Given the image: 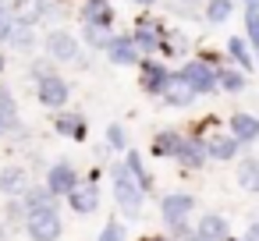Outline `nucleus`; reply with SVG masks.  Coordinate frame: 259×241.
Returning <instances> with one entry per match:
<instances>
[{
    "instance_id": "423d86ee",
    "label": "nucleus",
    "mask_w": 259,
    "mask_h": 241,
    "mask_svg": "<svg viewBox=\"0 0 259 241\" xmlns=\"http://www.w3.org/2000/svg\"><path fill=\"white\" fill-rule=\"evenodd\" d=\"M47 57L57 61V64H78V57H82L78 39H75L71 32H64V29H54V32L47 36Z\"/></svg>"
},
{
    "instance_id": "79ce46f5",
    "label": "nucleus",
    "mask_w": 259,
    "mask_h": 241,
    "mask_svg": "<svg viewBox=\"0 0 259 241\" xmlns=\"http://www.w3.org/2000/svg\"><path fill=\"white\" fill-rule=\"evenodd\" d=\"M142 241H170V237H160V234H153V237H142Z\"/></svg>"
},
{
    "instance_id": "2eb2a0df",
    "label": "nucleus",
    "mask_w": 259,
    "mask_h": 241,
    "mask_svg": "<svg viewBox=\"0 0 259 241\" xmlns=\"http://www.w3.org/2000/svg\"><path fill=\"white\" fill-rule=\"evenodd\" d=\"M29 188V170L25 167H0V195L4 199H22Z\"/></svg>"
},
{
    "instance_id": "c85d7f7f",
    "label": "nucleus",
    "mask_w": 259,
    "mask_h": 241,
    "mask_svg": "<svg viewBox=\"0 0 259 241\" xmlns=\"http://www.w3.org/2000/svg\"><path fill=\"white\" fill-rule=\"evenodd\" d=\"M82 39H85L93 50H107L110 39H114V32H110V29H96V25H82Z\"/></svg>"
},
{
    "instance_id": "f03ea898",
    "label": "nucleus",
    "mask_w": 259,
    "mask_h": 241,
    "mask_svg": "<svg viewBox=\"0 0 259 241\" xmlns=\"http://www.w3.org/2000/svg\"><path fill=\"white\" fill-rule=\"evenodd\" d=\"M25 234H29L32 241H57V237L64 234V220H61L57 206L29 213V216H25Z\"/></svg>"
},
{
    "instance_id": "c9c22d12",
    "label": "nucleus",
    "mask_w": 259,
    "mask_h": 241,
    "mask_svg": "<svg viewBox=\"0 0 259 241\" xmlns=\"http://www.w3.org/2000/svg\"><path fill=\"white\" fill-rule=\"evenodd\" d=\"M15 32V22H11V11L4 8V0H0V43H8Z\"/></svg>"
},
{
    "instance_id": "de8ad7c7",
    "label": "nucleus",
    "mask_w": 259,
    "mask_h": 241,
    "mask_svg": "<svg viewBox=\"0 0 259 241\" xmlns=\"http://www.w3.org/2000/svg\"><path fill=\"white\" fill-rule=\"evenodd\" d=\"M255 61H259V54H255Z\"/></svg>"
},
{
    "instance_id": "c03bdc74",
    "label": "nucleus",
    "mask_w": 259,
    "mask_h": 241,
    "mask_svg": "<svg viewBox=\"0 0 259 241\" xmlns=\"http://www.w3.org/2000/svg\"><path fill=\"white\" fill-rule=\"evenodd\" d=\"M181 4H188V8H195V4H202V0H181Z\"/></svg>"
},
{
    "instance_id": "393cba45",
    "label": "nucleus",
    "mask_w": 259,
    "mask_h": 241,
    "mask_svg": "<svg viewBox=\"0 0 259 241\" xmlns=\"http://www.w3.org/2000/svg\"><path fill=\"white\" fill-rule=\"evenodd\" d=\"M234 174H238V184H241L245 191H255V195H259V160H252V156L241 160Z\"/></svg>"
},
{
    "instance_id": "f257e3e1",
    "label": "nucleus",
    "mask_w": 259,
    "mask_h": 241,
    "mask_svg": "<svg viewBox=\"0 0 259 241\" xmlns=\"http://www.w3.org/2000/svg\"><path fill=\"white\" fill-rule=\"evenodd\" d=\"M110 181H114V199H117V209H121V216L135 220V216L142 213V191H139V184L128 177L124 163L110 167Z\"/></svg>"
},
{
    "instance_id": "6ab92c4d",
    "label": "nucleus",
    "mask_w": 259,
    "mask_h": 241,
    "mask_svg": "<svg viewBox=\"0 0 259 241\" xmlns=\"http://www.w3.org/2000/svg\"><path fill=\"white\" fill-rule=\"evenodd\" d=\"M238 149H241V146H238L231 135H209V138H206V156H209V160L227 163V160L238 156Z\"/></svg>"
},
{
    "instance_id": "a19ab883",
    "label": "nucleus",
    "mask_w": 259,
    "mask_h": 241,
    "mask_svg": "<svg viewBox=\"0 0 259 241\" xmlns=\"http://www.w3.org/2000/svg\"><path fill=\"white\" fill-rule=\"evenodd\" d=\"M135 4H139V8H153V4H156V0H135Z\"/></svg>"
},
{
    "instance_id": "dca6fc26",
    "label": "nucleus",
    "mask_w": 259,
    "mask_h": 241,
    "mask_svg": "<svg viewBox=\"0 0 259 241\" xmlns=\"http://www.w3.org/2000/svg\"><path fill=\"white\" fill-rule=\"evenodd\" d=\"M167 36V29H160V25H149V22H139V29L132 32V43H135V50L142 54V57H153V54H160V39Z\"/></svg>"
},
{
    "instance_id": "7c9ffc66",
    "label": "nucleus",
    "mask_w": 259,
    "mask_h": 241,
    "mask_svg": "<svg viewBox=\"0 0 259 241\" xmlns=\"http://www.w3.org/2000/svg\"><path fill=\"white\" fill-rule=\"evenodd\" d=\"M4 216H8V223L11 227H25V206H22V199H8V209H4Z\"/></svg>"
},
{
    "instance_id": "4468645a",
    "label": "nucleus",
    "mask_w": 259,
    "mask_h": 241,
    "mask_svg": "<svg viewBox=\"0 0 259 241\" xmlns=\"http://www.w3.org/2000/svg\"><path fill=\"white\" fill-rule=\"evenodd\" d=\"M82 25H96V29H114V8L110 0H82Z\"/></svg>"
},
{
    "instance_id": "aec40b11",
    "label": "nucleus",
    "mask_w": 259,
    "mask_h": 241,
    "mask_svg": "<svg viewBox=\"0 0 259 241\" xmlns=\"http://www.w3.org/2000/svg\"><path fill=\"white\" fill-rule=\"evenodd\" d=\"M124 170H128V177L139 184V191H142V195L153 188V177H149V170H146V163H142V153L128 149V153H124Z\"/></svg>"
},
{
    "instance_id": "a878e982",
    "label": "nucleus",
    "mask_w": 259,
    "mask_h": 241,
    "mask_svg": "<svg viewBox=\"0 0 259 241\" xmlns=\"http://www.w3.org/2000/svg\"><path fill=\"white\" fill-rule=\"evenodd\" d=\"M0 117L8 121L11 131L18 128V100H15V92H11L8 85H0Z\"/></svg>"
},
{
    "instance_id": "473e14b6",
    "label": "nucleus",
    "mask_w": 259,
    "mask_h": 241,
    "mask_svg": "<svg viewBox=\"0 0 259 241\" xmlns=\"http://www.w3.org/2000/svg\"><path fill=\"white\" fill-rule=\"evenodd\" d=\"M245 39L259 46V11H245Z\"/></svg>"
},
{
    "instance_id": "f704fd0d",
    "label": "nucleus",
    "mask_w": 259,
    "mask_h": 241,
    "mask_svg": "<svg viewBox=\"0 0 259 241\" xmlns=\"http://www.w3.org/2000/svg\"><path fill=\"white\" fill-rule=\"evenodd\" d=\"M100 241H124V227H121V220H107V227L100 230Z\"/></svg>"
},
{
    "instance_id": "f3484780",
    "label": "nucleus",
    "mask_w": 259,
    "mask_h": 241,
    "mask_svg": "<svg viewBox=\"0 0 259 241\" xmlns=\"http://www.w3.org/2000/svg\"><path fill=\"white\" fill-rule=\"evenodd\" d=\"M107 61H110V64H117V68H132V64H139V61H142V54L135 50L132 36H114V39H110V46H107Z\"/></svg>"
},
{
    "instance_id": "2f4dec72",
    "label": "nucleus",
    "mask_w": 259,
    "mask_h": 241,
    "mask_svg": "<svg viewBox=\"0 0 259 241\" xmlns=\"http://www.w3.org/2000/svg\"><path fill=\"white\" fill-rule=\"evenodd\" d=\"M32 32H36V29H22V25H18V29L11 32V39H8V43H11V46H18V50H29V46H36V36H32Z\"/></svg>"
},
{
    "instance_id": "a18cd8bd",
    "label": "nucleus",
    "mask_w": 259,
    "mask_h": 241,
    "mask_svg": "<svg viewBox=\"0 0 259 241\" xmlns=\"http://www.w3.org/2000/svg\"><path fill=\"white\" fill-rule=\"evenodd\" d=\"M227 241H245V237H227Z\"/></svg>"
},
{
    "instance_id": "72a5a7b5",
    "label": "nucleus",
    "mask_w": 259,
    "mask_h": 241,
    "mask_svg": "<svg viewBox=\"0 0 259 241\" xmlns=\"http://www.w3.org/2000/svg\"><path fill=\"white\" fill-rule=\"evenodd\" d=\"M170 241H195V227H192L188 220L174 223V227H170Z\"/></svg>"
},
{
    "instance_id": "9b49d317",
    "label": "nucleus",
    "mask_w": 259,
    "mask_h": 241,
    "mask_svg": "<svg viewBox=\"0 0 259 241\" xmlns=\"http://www.w3.org/2000/svg\"><path fill=\"white\" fill-rule=\"evenodd\" d=\"M68 206H71L78 216L96 213V209H100V188H96V181H78V184L68 191Z\"/></svg>"
},
{
    "instance_id": "5701e85b",
    "label": "nucleus",
    "mask_w": 259,
    "mask_h": 241,
    "mask_svg": "<svg viewBox=\"0 0 259 241\" xmlns=\"http://www.w3.org/2000/svg\"><path fill=\"white\" fill-rule=\"evenodd\" d=\"M227 54L234 57L238 71H245V75H248V71L255 68V61L248 57V39H245V36H231V39H227Z\"/></svg>"
},
{
    "instance_id": "a211bd4d",
    "label": "nucleus",
    "mask_w": 259,
    "mask_h": 241,
    "mask_svg": "<svg viewBox=\"0 0 259 241\" xmlns=\"http://www.w3.org/2000/svg\"><path fill=\"white\" fill-rule=\"evenodd\" d=\"M54 128H57V135L71 138V142H85V117L75 114V110L57 114V117H54Z\"/></svg>"
},
{
    "instance_id": "37998d69",
    "label": "nucleus",
    "mask_w": 259,
    "mask_h": 241,
    "mask_svg": "<svg viewBox=\"0 0 259 241\" xmlns=\"http://www.w3.org/2000/svg\"><path fill=\"white\" fill-rule=\"evenodd\" d=\"M4 68H8V57H4V54H0V75H4Z\"/></svg>"
},
{
    "instance_id": "20e7f679",
    "label": "nucleus",
    "mask_w": 259,
    "mask_h": 241,
    "mask_svg": "<svg viewBox=\"0 0 259 241\" xmlns=\"http://www.w3.org/2000/svg\"><path fill=\"white\" fill-rule=\"evenodd\" d=\"M139 71H142V92L146 96H163L167 89H170V82H174V71H167L160 61H153V57H142L139 61Z\"/></svg>"
},
{
    "instance_id": "4c0bfd02",
    "label": "nucleus",
    "mask_w": 259,
    "mask_h": 241,
    "mask_svg": "<svg viewBox=\"0 0 259 241\" xmlns=\"http://www.w3.org/2000/svg\"><path fill=\"white\" fill-rule=\"evenodd\" d=\"M245 241H259V220H252V223H248V230H245Z\"/></svg>"
},
{
    "instance_id": "cd10ccee",
    "label": "nucleus",
    "mask_w": 259,
    "mask_h": 241,
    "mask_svg": "<svg viewBox=\"0 0 259 241\" xmlns=\"http://www.w3.org/2000/svg\"><path fill=\"white\" fill-rule=\"evenodd\" d=\"M181 138H185V135H178V131H160V135L153 138V156H170V160H174Z\"/></svg>"
},
{
    "instance_id": "e433bc0d",
    "label": "nucleus",
    "mask_w": 259,
    "mask_h": 241,
    "mask_svg": "<svg viewBox=\"0 0 259 241\" xmlns=\"http://www.w3.org/2000/svg\"><path fill=\"white\" fill-rule=\"evenodd\" d=\"M29 75H32L36 82H39V78H47V75H54V71H50L47 64H32V68H29Z\"/></svg>"
},
{
    "instance_id": "b1692460",
    "label": "nucleus",
    "mask_w": 259,
    "mask_h": 241,
    "mask_svg": "<svg viewBox=\"0 0 259 241\" xmlns=\"http://www.w3.org/2000/svg\"><path fill=\"white\" fill-rule=\"evenodd\" d=\"M245 85H248V75H245V71L217 68V89H224V92H241Z\"/></svg>"
},
{
    "instance_id": "58836bf2",
    "label": "nucleus",
    "mask_w": 259,
    "mask_h": 241,
    "mask_svg": "<svg viewBox=\"0 0 259 241\" xmlns=\"http://www.w3.org/2000/svg\"><path fill=\"white\" fill-rule=\"evenodd\" d=\"M245 4V11H259V0H241Z\"/></svg>"
},
{
    "instance_id": "ddd939ff",
    "label": "nucleus",
    "mask_w": 259,
    "mask_h": 241,
    "mask_svg": "<svg viewBox=\"0 0 259 241\" xmlns=\"http://www.w3.org/2000/svg\"><path fill=\"white\" fill-rule=\"evenodd\" d=\"M231 237V223L220 213H202L195 223V241H227Z\"/></svg>"
},
{
    "instance_id": "f8f14e48",
    "label": "nucleus",
    "mask_w": 259,
    "mask_h": 241,
    "mask_svg": "<svg viewBox=\"0 0 259 241\" xmlns=\"http://www.w3.org/2000/svg\"><path fill=\"white\" fill-rule=\"evenodd\" d=\"M227 135H231L238 146L259 142V117H255V114H231V117H227Z\"/></svg>"
},
{
    "instance_id": "1a4fd4ad",
    "label": "nucleus",
    "mask_w": 259,
    "mask_h": 241,
    "mask_svg": "<svg viewBox=\"0 0 259 241\" xmlns=\"http://www.w3.org/2000/svg\"><path fill=\"white\" fill-rule=\"evenodd\" d=\"M11 11V22L22 25V29H36L43 18H47V0H15V4L8 8Z\"/></svg>"
},
{
    "instance_id": "49530a36",
    "label": "nucleus",
    "mask_w": 259,
    "mask_h": 241,
    "mask_svg": "<svg viewBox=\"0 0 259 241\" xmlns=\"http://www.w3.org/2000/svg\"><path fill=\"white\" fill-rule=\"evenodd\" d=\"M4 234H8V230H4V227H0V237H4Z\"/></svg>"
},
{
    "instance_id": "7ed1b4c3",
    "label": "nucleus",
    "mask_w": 259,
    "mask_h": 241,
    "mask_svg": "<svg viewBox=\"0 0 259 241\" xmlns=\"http://www.w3.org/2000/svg\"><path fill=\"white\" fill-rule=\"evenodd\" d=\"M174 82L188 85L195 96H206V92L217 89V71H213L209 64H202V61H185V64L174 71Z\"/></svg>"
},
{
    "instance_id": "412c9836",
    "label": "nucleus",
    "mask_w": 259,
    "mask_h": 241,
    "mask_svg": "<svg viewBox=\"0 0 259 241\" xmlns=\"http://www.w3.org/2000/svg\"><path fill=\"white\" fill-rule=\"evenodd\" d=\"M57 199L50 195V188L47 184H29L25 188V195H22V206H25V213H36V209H50Z\"/></svg>"
},
{
    "instance_id": "9d476101",
    "label": "nucleus",
    "mask_w": 259,
    "mask_h": 241,
    "mask_svg": "<svg viewBox=\"0 0 259 241\" xmlns=\"http://www.w3.org/2000/svg\"><path fill=\"white\" fill-rule=\"evenodd\" d=\"M174 160H178V167H185V170H199V167H206V138H199V135H185L181 146H178V153H174Z\"/></svg>"
},
{
    "instance_id": "39448f33",
    "label": "nucleus",
    "mask_w": 259,
    "mask_h": 241,
    "mask_svg": "<svg viewBox=\"0 0 259 241\" xmlns=\"http://www.w3.org/2000/svg\"><path fill=\"white\" fill-rule=\"evenodd\" d=\"M36 100L47 107V110H64L68 100H71V85L61 78V75H47L36 82Z\"/></svg>"
},
{
    "instance_id": "c756f323",
    "label": "nucleus",
    "mask_w": 259,
    "mask_h": 241,
    "mask_svg": "<svg viewBox=\"0 0 259 241\" xmlns=\"http://www.w3.org/2000/svg\"><path fill=\"white\" fill-rule=\"evenodd\" d=\"M107 146L114 149V153H128V131L114 121V124H107Z\"/></svg>"
},
{
    "instance_id": "0eeeda50",
    "label": "nucleus",
    "mask_w": 259,
    "mask_h": 241,
    "mask_svg": "<svg viewBox=\"0 0 259 241\" xmlns=\"http://www.w3.org/2000/svg\"><path fill=\"white\" fill-rule=\"evenodd\" d=\"M75 184H78V170H75L68 160L50 163V170H47V188H50L54 199H68V191H71Z\"/></svg>"
},
{
    "instance_id": "6e6552de",
    "label": "nucleus",
    "mask_w": 259,
    "mask_h": 241,
    "mask_svg": "<svg viewBox=\"0 0 259 241\" xmlns=\"http://www.w3.org/2000/svg\"><path fill=\"white\" fill-rule=\"evenodd\" d=\"M195 209V199L188 195V191H170V195H163L160 199V216H163V223L167 227H174V223H181V220H188V213Z\"/></svg>"
},
{
    "instance_id": "ea45409f",
    "label": "nucleus",
    "mask_w": 259,
    "mask_h": 241,
    "mask_svg": "<svg viewBox=\"0 0 259 241\" xmlns=\"http://www.w3.org/2000/svg\"><path fill=\"white\" fill-rule=\"evenodd\" d=\"M8 131H11V128H8V121H4V117H0V138H4Z\"/></svg>"
},
{
    "instance_id": "bb28decb",
    "label": "nucleus",
    "mask_w": 259,
    "mask_h": 241,
    "mask_svg": "<svg viewBox=\"0 0 259 241\" xmlns=\"http://www.w3.org/2000/svg\"><path fill=\"white\" fill-rule=\"evenodd\" d=\"M202 15H206V22L220 25V22H227V18L234 15V0H206Z\"/></svg>"
},
{
    "instance_id": "4be33fe9",
    "label": "nucleus",
    "mask_w": 259,
    "mask_h": 241,
    "mask_svg": "<svg viewBox=\"0 0 259 241\" xmlns=\"http://www.w3.org/2000/svg\"><path fill=\"white\" fill-rule=\"evenodd\" d=\"M160 100H163L167 107H174V110H188V107H192V103H195L199 96H195V92H192L188 85H181V82H170V89H167V92H163Z\"/></svg>"
}]
</instances>
